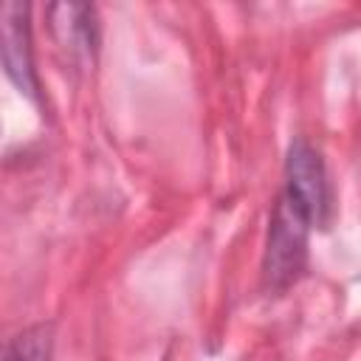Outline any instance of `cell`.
<instances>
[{
  "instance_id": "277c9868",
  "label": "cell",
  "mask_w": 361,
  "mask_h": 361,
  "mask_svg": "<svg viewBox=\"0 0 361 361\" xmlns=\"http://www.w3.org/2000/svg\"><path fill=\"white\" fill-rule=\"evenodd\" d=\"M59 11L65 14V20H56V28H65L62 42H68L71 51H82V54H93L96 42H99V28H96V11L93 6H82V3H62Z\"/></svg>"
},
{
  "instance_id": "6da1fadb",
  "label": "cell",
  "mask_w": 361,
  "mask_h": 361,
  "mask_svg": "<svg viewBox=\"0 0 361 361\" xmlns=\"http://www.w3.org/2000/svg\"><path fill=\"white\" fill-rule=\"evenodd\" d=\"M316 226L313 214L290 197L285 189L279 192L265 237L262 254V285L271 293H285L305 276L307 268V237Z\"/></svg>"
},
{
  "instance_id": "7a4b0ae2",
  "label": "cell",
  "mask_w": 361,
  "mask_h": 361,
  "mask_svg": "<svg viewBox=\"0 0 361 361\" xmlns=\"http://www.w3.org/2000/svg\"><path fill=\"white\" fill-rule=\"evenodd\" d=\"M290 197H296L316 220V226L327 223L330 214V183H327V169H324V158L322 152L305 141L296 138L288 147V158H285V186H282Z\"/></svg>"
},
{
  "instance_id": "3957f363",
  "label": "cell",
  "mask_w": 361,
  "mask_h": 361,
  "mask_svg": "<svg viewBox=\"0 0 361 361\" xmlns=\"http://www.w3.org/2000/svg\"><path fill=\"white\" fill-rule=\"evenodd\" d=\"M3 28V68L20 93L31 102H39V79L34 71L31 48V6L20 0H6L0 11Z\"/></svg>"
},
{
  "instance_id": "5b68a950",
  "label": "cell",
  "mask_w": 361,
  "mask_h": 361,
  "mask_svg": "<svg viewBox=\"0 0 361 361\" xmlns=\"http://www.w3.org/2000/svg\"><path fill=\"white\" fill-rule=\"evenodd\" d=\"M54 358V324H31L20 330L8 344L3 361H51Z\"/></svg>"
}]
</instances>
